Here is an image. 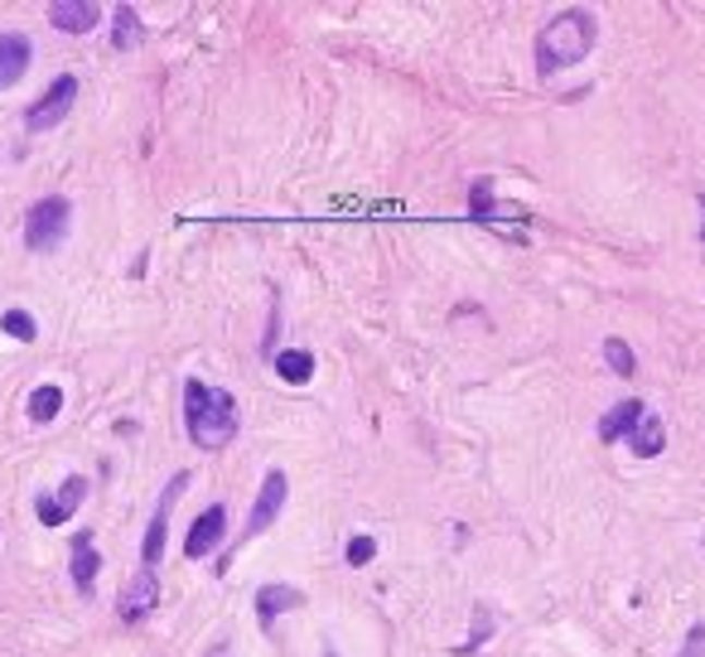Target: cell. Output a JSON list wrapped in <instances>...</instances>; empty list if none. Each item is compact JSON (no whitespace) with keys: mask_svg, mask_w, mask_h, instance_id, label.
<instances>
[{"mask_svg":"<svg viewBox=\"0 0 705 657\" xmlns=\"http://www.w3.org/2000/svg\"><path fill=\"white\" fill-rule=\"evenodd\" d=\"M184 430L198 450H228L238 436V402L222 387H208L198 377L184 382Z\"/></svg>","mask_w":705,"mask_h":657,"instance_id":"1","label":"cell"},{"mask_svg":"<svg viewBox=\"0 0 705 657\" xmlns=\"http://www.w3.org/2000/svg\"><path fill=\"white\" fill-rule=\"evenodd\" d=\"M595 35H599V25L589 10H566V15H556L551 25L542 29V39H536V69H542V77L585 63V53L595 49Z\"/></svg>","mask_w":705,"mask_h":657,"instance_id":"2","label":"cell"},{"mask_svg":"<svg viewBox=\"0 0 705 657\" xmlns=\"http://www.w3.org/2000/svg\"><path fill=\"white\" fill-rule=\"evenodd\" d=\"M69 198H44V204L29 208V222H25V247L29 252H53L63 247L69 238Z\"/></svg>","mask_w":705,"mask_h":657,"instance_id":"3","label":"cell"},{"mask_svg":"<svg viewBox=\"0 0 705 657\" xmlns=\"http://www.w3.org/2000/svg\"><path fill=\"white\" fill-rule=\"evenodd\" d=\"M73 102H77V77H69V73H63V77H53V87H49V93H44L39 102L25 111V131H35V136H39V131L59 126V121L73 111Z\"/></svg>","mask_w":705,"mask_h":657,"instance_id":"4","label":"cell"},{"mask_svg":"<svg viewBox=\"0 0 705 657\" xmlns=\"http://www.w3.org/2000/svg\"><path fill=\"white\" fill-rule=\"evenodd\" d=\"M285 494H290L285 474H281V470H271V474H266V484H262V494H256V508H252L247 527H242V542L262 537V532L271 527L276 518H281V508H285Z\"/></svg>","mask_w":705,"mask_h":657,"instance_id":"5","label":"cell"},{"mask_svg":"<svg viewBox=\"0 0 705 657\" xmlns=\"http://www.w3.org/2000/svg\"><path fill=\"white\" fill-rule=\"evenodd\" d=\"M184 484H189V474H174L170 478V488H165V498H160V508H155V518H150V527H145V542H141V561L150 565H160V556H165V532H170V503L179 494H184Z\"/></svg>","mask_w":705,"mask_h":657,"instance_id":"6","label":"cell"},{"mask_svg":"<svg viewBox=\"0 0 705 657\" xmlns=\"http://www.w3.org/2000/svg\"><path fill=\"white\" fill-rule=\"evenodd\" d=\"M155 605H160V575H155L150 565H141L136 581L126 585V595H121V605H117L121 609V623H141Z\"/></svg>","mask_w":705,"mask_h":657,"instance_id":"7","label":"cell"},{"mask_svg":"<svg viewBox=\"0 0 705 657\" xmlns=\"http://www.w3.org/2000/svg\"><path fill=\"white\" fill-rule=\"evenodd\" d=\"M83 494H87L83 474H69V478L59 484V494H53V498H39V503H35V508H39V522H44V527H63V522L73 518V508L83 503Z\"/></svg>","mask_w":705,"mask_h":657,"instance_id":"8","label":"cell"},{"mask_svg":"<svg viewBox=\"0 0 705 657\" xmlns=\"http://www.w3.org/2000/svg\"><path fill=\"white\" fill-rule=\"evenodd\" d=\"M222 532H228V512H222V503H212L208 512H198V518H194V527H189L184 556H189V561H198V556H208V551L222 542Z\"/></svg>","mask_w":705,"mask_h":657,"instance_id":"9","label":"cell"},{"mask_svg":"<svg viewBox=\"0 0 705 657\" xmlns=\"http://www.w3.org/2000/svg\"><path fill=\"white\" fill-rule=\"evenodd\" d=\"M305 605V595H300L295 585H262L256 589V619H262V633L276 629V619L290 615V609Z\"/></svg>","mask_w":705,"mask_h":657,"instance_id":"10","label":"cell"},{"mask_svg":"<svg viewBox=\"0 0 705 657\" xmlns=\"http://www.w3.org/2000/svg\"><path fill=\"white\" fill-rule=\"evenodd\" d=\"M97 15H102V10H97L93 0H53L49 5V25H59L63 35H87V29L97 25Z\"/></svg>","mask_w":705,"mask_h":657,"instance_id":"11","label":"cell"},{"mask_svg":"<svg viewBox=\"0 0 705 657\" xmlns=\"http://www.w3.org/2000/svg\"><path fill=\"white\" fill-rule=\"evenodd\" d=\"M29 69V39L25 35H0V93L15 87Z\"/></svg>","mask_w":705,"mask_h":657,"instance_id":"12","label":"cell"},{"mask_svg":"<svg viewBox=\"0 0 705 657\" xmlns=\"http://www.w3.org/2000/svg\"><path fill=\"white\" fill-rule=\"evenodd\" d=\"M97 542L93 532H83V537H73V585L83 589V595H93L97 589Z\"/></svg>","mask_w":705,"mask_h":657,"instance_id":"13","label":"cell"},{"mask_svg":"<svg viewBox=\"0 0 705 657\" xmlns=\"http://www.w3.org/2000/svg\"><path fill=\"white\" fill-rule=\"evenodd\" d=\"M643 402H619V406H609L604 411V421H599V440L604 445H613V440H623V436H633V426L643 421Z\"/></svg>","mask_w":705,"mask_h":657,"instance_id":"14","label":"cell"},{"mask_svg":"<svg viewBox=\"0 0 705 657\" xmlns=\"http://www.w3.org/2000/svg\"><path fill=\"white\" fill-rule=\"evenodd\" d=\"M633 454H643V460H653V454H663L667 445V430H663V416H653V411H643V421L633 426Z\"/></svg>","mask_w":705,"mask_h":657,"instance_id":"15","label":"cell"},{"mask_svg":"<svg viewBox=\"0 0 705 657\" xmlns=\"http://www.w3.org/2000/svg\"><path fill=\"white\" fill-rule=\"evenodd\" d=\"M276 373H281L290 387L309 382V377H315V353H305V349H285V353H276Z\"/></svg>","mask_w":705,"mask_h":657,"instance_id":"16","label":"cell"},{"mask_svg":"<svg viewBox=\"0 0 705 657\" xmlns=\"http://www.w3.org/2000/svg\"><path fill=\"white\" fill-rule=\"evenodd\" d=\"M59 406H63L59 387H35V392H29V421H39V426L59 416Z\"/></svg>","mask_w":705,"mask_h":657,"instance_id":"17","label":"cell"},{"mask_svg":"<svg viewBox=\"0 0 705 657\" xmlns=\"http://www.w3.org/2000/svg\"><path fill=\"white\" fill-rule=\"evenodd\" d=\"M111 44H117V49H136V44H141V20H136V10H131V5H117V29H111Z\"/></svg>","mask_w":705,"mask_h":657,"instance_id":"18","label":"cell"},{"mask_svg":"<svg viewBox=\"0 0 705 657\" xmlns=\"http://www.w3.org/2000/svg\"><path fill=\"white\" fill-rule=\"evenodd\" d=\"M604 363H609L619 377H633V367H637L633 349H629V343H623V339H604Z\"/></svg>","mask_w":705,"mask_h":657,"instance_id":"19","label":"cell"},{"mask_svg":"<svg viewBox=\"0 0 705 657\" xmlns=\"http://www.w3.org/2000/svg\"><path fill=\"white\" fill-rule=\"evenodd\" d=\"M0 329L10 333V339H20V343H29L35 339V315H25V309H5V319H0Z\"/></svg>","mask_w":705,"mask_h":657,"instance_id":"20","label":"cell"},{"mask_svg":"<svg viewBox=\"0 0 705 657\" xmlns=\"http://www.w3.org/2000/svg\"><path fill=\"white\" fill-rule=\"evenodd\" d=\"M377 556V542L373 537H353L349 542V565H367Z\"/></svg>","mask_w":705,"mask_h":657,"instance_id":"21","label":"cell"},{"mask_svg":"<svg viewBox=\"0 0 705 657\" xmlns=\"http://www.w3.org/2000/svg\"><path fill=\"white\" fill-rule=\"evenodd\" d=\"M677 657H705V623H691V633H686V643H681Z\"/></svg>","mask_w":705,"mask_h":657,"instance_id":"22","label":"cell"},{"mask_svg":"<svg viewBox=\"0 0 705 657\" xmlns=\"http://www.w3.org/2000/svg\"><path fill=\"white\" fill-rule=\"evenodd\" d=\"M701 238H705V198H701Z\"/></svg>","mask_w":705,"mask_h":657,"instance_id":"23","label":"cell"}]
</instances>
